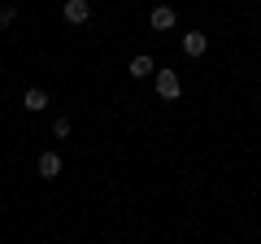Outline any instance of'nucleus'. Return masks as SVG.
Listing matches in <instances>:
<instances>
[{
	"label": "nucleus",
	"mask_w": 261,
	"mask_h": 244,
	"mask_svg": "<svg viewBox=\"0 0 261 244\" xmlns=\"http://www.w3.org/2000/svg\"><path fill=\"white\" fill-rule=\"evenodd\" d=\"M39 175L57 179V175H61V157H57V153H39Z\"/></svg>",
	"instance_id": "nucleus-6"
},
{
	"label": "nucleus",
	"mask_w": 261,
	"mask_h": 244,
	"mask_svg": "<svg viewBox=\"0 0 261 244\" xmlns=\"http://www.w3.org/2000/svg\"><path fill=\"white\" fill-rule=\"evenodd\" d=\"M152 70H157V66H152V57H135V61H130V79H148Z\"/></svg>",
	"instance_id": "nucleus-7"
},
{
	"label": "nucleus",
	"mask_w": 261,
	"mask_h": 244,
	"mask_svg": "<svg viewBox=\"0 0 261 244\" xmlns=\"http://www.w3.org/2000/svg\"><path fill=\"white\" fill-rule=\"evenodd\" d=\"M65 22H74V27H83L87 18H92V5H87V0H65Z\"/></svg>",
	"instance_id": "nucleus-2"
},
{
	"label": "nucleus",
	"mask_w": 261,
	"mask_h": 244,
	"mask_svg": "<svg viewBox=\"0 0 261 244\" xmlns=\"http://www.w3.org/2000/svg\"><path fill=\"white\" fill-rule=\"evenodd\" d=\"M148 22H152V31H170L174 27V9H170V5H157V9L148 13Z\"/></svg>",
	"instance_id": "nucleus-5"
},
{
	"label": "nucleus",
	"mask_w": 261,
	"mask_h": 244,
	"mask_svg": "<svg viewBox=\"0 0 261 244\" xmlns=\"http://www.w3.org/2000/svg\"><path fill=\"white\" fill-rule=\"evenodd\" d=\"M13 18H18V9H13V5H0V27H9Z\"/></svg>",
	"instance_id": "nucleus-9"
},
{
	"label": "nucleus",
	"mask_w": 261,
	"mask_h": 244,
	"mask_svg": "<svg viewBox=\"0 0 261 244\" xmlns=\"http://www.w3.org/2000/svg\"><path fill=\"white\" fill-rule=\"evenodd\" d=\"M22 109H31V113H44V109H48V92H44V87H31V92L22 96Z\"/></svg>",
	"instance_id": "nucleus-4"
},
{
	"label": "nucleus",
	"mask_w": 261,
	"mask_h": 244,
	"mask_svg": "<svg viewBox=\"0 0 261 244\" xmlns=\"http://www.w3.org/2000/svg\"><path fill=\"white\" fill-rule=\"evenodd\" d=\"M178 92H183V83H178L174 70H157V96H161V101H174Z\"/></svg>",
	"instance_id": "nucleus-1"
},
{
	"label": "nucleus",
	"mask_w": 261,
	"mask_h": 244,
	"mask_svg": "<svg viewBox=\"0 0 261 244\" xmlns=\"http://www.w3.org/2000/svg\"><path fill=\"white\" fill-rule=\"evenodd\" d=\"M53 135H57V140H65V135H70V118H57L53 122Z\"/></svg>",
	"instance_id": "nucleus-8"
},
{
	"label": "nucleus",
	"mask_w": 261,
	"mask_h": 244,
	"mask_svg": "<svg viewBox=\"0 0 261 244\" xmlns=\"http://www.w3.org/2000/svg\"><path fill=\"white\" fill-rule=\"evenodd\" d=\"M205 48H209V39L200 35V31H187L183 35V53L187 57H205Z\"/></svg>",
	"instance_id": "nucleus-3"
}]
</instances>
